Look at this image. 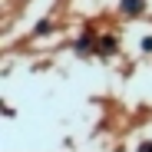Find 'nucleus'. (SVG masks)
Returning a JSON list of instances; mask_svg holds the SVG:
<instances>
[{
	"label": "nucleus",
	"instance_id": "obj_1",
	"mask_svg": "<svg viewBox=\"0 0 152 152\" xmlns=\"http://www.w3.org/2000/svg\"><path fill=\"white\" fill-rule=\"evenodd\" d=\"M93 40H96V30H93V27H86V30L80 33V40L73 43V50L83 56V53H89V50H93Z\"/></svg>",
	"mask_w": 152,
	"mask_h": 152
},
{
	"label": "nucleus",
	"instance_id": "obj_2",
	"mask_svg": "<svg viewBox=\"0 0 152 152\" xmlns=\"http://www.w3.org/2000/svg\"><path fill=\"white\" fill-rule=\"evenodd\" d=\"M119 10H122L126 17H139V13L145 10V0H122V4H119Z\"/></svg>",
	"mask_w": 152,
	"mask_h": 152
},
{
	"label": "nucleus",
	"instance_id": "obj_3",
	"mask_svg": "<svg viewBox=\"0 0 152 152\" xmlns=\"http://www.w3.org/2000/svg\"><path fill=\"white\" fill-rule=\"evenodd\" d=\"M116 46H119L116 33H103L99 37V53H116Z\"/></svg>",
	"mask_w": 152,
	"mask_h": 152
},
{
	"label": "nucleus",
	"instance_id": "obj_4",
	"mask_svg": "<svg viewBox=\"0 0 152 152\" xmlns=\"http://www.w3.org/2000/svg\"><path fill=\"white\" fill-rule=\"evenodd\" d=\"M50 30H53V23H50V20H43V23H37V30H33V33H37V37H46Z\"/></svg>",
	"mask_w": 152,
	"mask_h": 152
},
{
	"label": "nucleus",
	"instance_id": "obj_5",
	"mask_svg": "<svg viewBox=\"0 0 152 152\" xmlns=\"http://www.w3.org/2000/svg\"><path fill=\"white\" fill-rule=\"evenodd\" d=\"M142 50H145V53H152V37H145V40H142Z\"/></svg>",
	"mask_w": 152,
	"mask_h": 152
}]
</instances>
